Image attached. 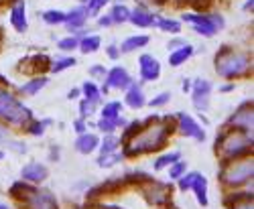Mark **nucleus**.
Segmentation results:
<instances>
[{
    "label": "nucleus",
    "instance_id": "obj_43",
    "mask_svg": "<svg viewBox=\"0 0 254 209\" xmlns=\"http://www.w3.org/2000/svg\"><path fill=\"white\" fill-rule=\"evenodd\" d=\"M197 173H189V175H181L177 181H179V189L181 191H189L191 189V185H193V179H195Z\"/></svg>",
    "mask_w": 254,
    "mask_h": 209
},
{
    "label": "nucleus",
    "instance_id": "obj_35",
    "mask_svg": "<svg viewBox=\"0 0 254 209\" xmlns=\"http://www.w3.org/2000/svg\"><path fill=\"white\" fill-rule=\"evenodd\" d=\"M73 65H75V59H73V57H63V59H57L55 63H51V69H49V71H53V73H61V71H65V69L73 67Z\"/></svg>",
    "mask_w": 254,
    "mask_h": 209
},
{
    "label": "nucleus",
    "instance_id": "obj_13",
    "mask_svg": "<svg viewBox=\"0 0 254 209\" xmlns=\"http://www.w3.org/2000/svg\"><path fill=\"white\" fill-rule=\"evenodd\" d=\"M20 177L23 181L31 183V185H41L47 177H49V171L45 164H39V162H29L23 166V171H20Z\"/></svg>",
    "mask_w": 254,
    "mask_h": 209
},
{
    "label": "nucleus",
    "instance_id": "obj_56",
    "mask_svg": "<svg viewBox=\"0 0 254 209\" xmlns=\"http://www.w3.org/2000/svg\"><path fill=\"white\" fill-rule=\"evenodd\" d=\"M77 96H79V90H71V92H69V96H67V98H69V100H71V98H77Z\"/></svg>",
    "mask_w": 254,
    "mask_h": 209
},
{
    "label": "nucleus",
    "instance_id": "obj_5",
    "mask_svg": "<svg viewBox=\"0 0 254 209\" xmlns=\"http://www.w3.org/2000/svg\"><path fill=\"white\" fill-rule=\"evenodd\" d=\"M254 175V162L252 157L250 158H236L224 162V169L220 171V181L230 187V189H238V187H244L248 181H252Z\"/></svg>",
    "mask_w": 254,
    "mask_h": 209
},
{
    "label": "nucleus",
    "instance_id": "obj_27",
    "mask_svg": "<svg viewBox=\"0 0 254 209\" xmlns=\"http://www.w3.org/2000/svg\"><path fill=\"white\" fill-rule=\"evenodd\" d=\"M100 146V155H112V153H118L120 149V138H116L114 134H106L102 144Z\"/></svg>",
    "mask_w": 254,
    "mask_h": 209
},
{
    "label": "nucleus",
    "instance_id": "obj_16",
    "mask_svg": "<svg viewBox=\"0 0 254 209\" xmlns=\"http://www.w3.org/2000/svg\"><path fill=\"white\" fill-rule=\"evenodd\" d=\"M98 144H100V138H98L96 134L83 132V134H79V138L75 140V149H77V153H81V155H90V153H94V151L98 149Z\"/></svg>",
    "mask_w": 254,
    "mask_h": 209
},
{
    "label": "nucleus",
    "instance_id": "obj_17",
    "mask_svg": "<svg viewBox=\"0 0 254 209\" xmlns=\"http://www.w3.org/2000/svg\"><path fill=\"white\" fill-rule=\"evenodd\" d=\"M128 92H126V106L132 108V110H140L142 106H146V100H144V94L142 90L136 86V83H130L128 88H126Z\"/></svg>",
    "mask_w": 254,
    "mask_h": 209
},
{
    "label": "nucleus",
    "instance_id": "obj_8",
    "mask_svg": "<svg viewBox=\"0 0 254 209\" xmlns=\"http://www.w3.org/2000/svg\"><path fill=\"white\" fill-rule=\"evenodd\" d=\"M27 209H59V203L55 199V195L47 189H35L29 199L25 201Z\"/></svg>",
    "mask_w": 254,
    "mask_h": 209
},
{
    "label": "nucleus",
    "instance_id": "obj_39",
    "mask_svg": "<svg viewBox=\"0 0 254 209\" xmlns=\"http://www.w3.org/2000/svg\"><path fill=\"white\" fill-rule=\"evenodd\" d=\"M140 128H142V122H136V120H134V122H130L128 126L124 128V134H122V138H120V144L128 142V140H130V138H132V136H134V134H136Z\"/></svg>",
    "mask_w": 254,
    "mask_h": 209
},
{
    "label": "nucleus",
    "instance_id": "obj_3",
    "mask_svg": "<svg viewBox=\"0 0 254 209\" xmlns=\"http://www.w3.org/2000/svg\"><path fill=\"white\" fill-rule=\"evenodd\" d=\"M250 65H252V61L246 53L234 51L230 47H222L216 55V71L218 75L226 79H236V77L246 75L250 71Z\"/></svg>",
    "mask_w": 254,
    "mask_h": 209
},
{
    "label": "nucleus",
    "instance_id": "obj_30",
    "mask_svg": "<svg viewBox=\"0 0 254 209\" xmlns=\"http://www.w3.org/2000/svg\"><path fill=\"white\" fill-rule=\"evenodd\" d=\"M128 16H130V10L126 8L124 4H116V6L112 8V12H110L112 25H122V23H126V20H128Z\"/></svg>",
    "mask_w": 254,
    "mask_h": 209
},
{
    "label": "nucleus",
    "instance_id": "obj_20",
    "mask_svg": "<svg viewBox=\"0 0 254 209\" xmlns=\"http://www.w3.org/2000/svg\"><path fill=\"white\" fill-rule=\"evenodd\" d=\"M193 53H195L193 47L185 43V45H181V47H177V49L171 51V55H169V65H171V67H179V65H183Z\"/></svg>",
    "mask_w": 254,
    "mask_h": 209
},
{
    "label": "nucleus",
    "instance_id": "obj_31",
    "mask_svg": "<svg viewBox=\"0 0 254 209\" xmlns=\"http://www.w3.org/2000/svg\"><path fill=\"white\" fill-rule=\"evenodd\" d=\"M65 18H67V14L61 12V10H47V12H43V20L47 25H65Z\"/></svg>",
    "mask_w": 254,
    "mask_h": 209
},
{
    "label": "nucleus",
    "instance_id": "obj_7",
    "mask_svg": "<svg viewBox=\"0 0 254 209\" xmlns=\"http://www.w3.org/2000/svg\"><path fill=\"white\" fill-rule=\"evenodd\" d=\"M228 126L234 130H242L252 134V126H254V110H252V102H246L242 106L230 116Z\"/></svg>",
    "mask_w": 254,
    "mask_h": 209
},
{
    "label": "nucleus",
    "instance_id": "obj_12",
    "mask_svg": "<svg viewBox=\"0 0 254 209\" xmlns=\"http://www.w3.org/2000/svg\"><path fill=\"white\" fill-rule=\"evenodd\" d=\"M130 83H132V79L124 67H112L106 73V88L108 90H126Z\"/></svg>",
    "mask_w": 254,
    "mask_h": 209
},
{
    "label": "nucleus",
    "instance_id": "obj_53",
    "mask_svg": "<svg viewBox=\"0 0 254 209\" xmlns=\"http://www.w3.org/2000/svg\"><path fill=\"white\" fill-rule=\"evenodd\" d=\"M98 25H100V27H110V25H112V18H110V16H102V18L98 20Z\"/></svg>",
    "mask_w": 254,
    "mask_h": 209
},
{
    "label": "nucleus",
    "instance_id": "obj_6",
    "mask_svg": "<svg viewBox=\"0 0 254 209\" xmlns=\"http://www.w3.org/2000/svg\"><path fill=\"white\" fill-rule=\"evenodd\" d=\"M142 189V195L149 199V203L161 207V205H167L169 201H171V195H173V187L167 185V183H159L155 179H151L149 183L140 185Z\"/></svg>",
    "mask_w": 254,
    "mask_h": 209
},
{
    "label": "nucleus",
    "instance_id": "obj_22",
    "mask_svg": "<svg viewBox=\"0 0 254 209\" xmlns=\"http://www.w3.org/2000/svg\"><path fill=\"white\" fill-rule=\"evenodd\" d=\"M128 20H130L134 27H142V29H146V27H155V16H153L151 12H146L144 8H136V10H132L130 16H128Z\"/></svg>",
    "mask_w": 254,
    "mask_h": 209
},
{
    "label": "nucleus",
    "instance_id": "obj_37",
    "mask_svg": "<svg viewBox=\"0 0 254 209\" xmlns=\"http://www.w3.org/2000/svg\"><path fill=\"white\" fill-rule=\"evenodd\" d=\"M122 158H124V157H122V155H118V153H112V155H100V158H98V164L102 166V169H108V166H114V164H118Z\"/></svg>",
    "mask_w": 254,
    "mask_h": 209
},
{
    "label": "nucleus",
    "instance_id": "obj_47",
    "mask_svg": "<svg viewBox=\"0 0 254 209\" xmlns=\"http://www.w3.org/2000/svg\"><path fill=\"white\" fill-rule=\"evenodd\" d=\"M209 20H211V25L216 27V31L224 29V18H222L220 14H209Z\"/></svg>",
    "mask_w": 254,
    "mask_h": 209
},
{
    "label": "nucleus",
    "instance_id": "obj_25",
    "mask_svg": "<svg viewBox=\"0 0 254 209\" xmlns=\"http://www.w3.org/2000/svg\"><path fill=\"white\" fill-rule=\"evenodd\" d=\"M27 65H33L31 71H37V73H43V71H49L51 69V59L47 55H33V57H27L25 59Z\"/></svg>",
    "mask_w": 254,
    "mask_h": 209
},
{
    "label": "nucleus",
    "instance_id": "obj_50",
    "mask_svg": "<svg viewBox=\"0 0 254 209\" xmlns=\"http://www.w3.org/2000/svg\"><path fill=\"white\" fill-rule=\"evenodd\" d=\"M108 57H110V59H118V57H120V49H118L116 45H110V47H108Z\"/></svg>",
    "mask_w": 254,
    "mask_h": 209
},
{
    "label": "nucleus",
    "instance_id": "obj_38",
    "mask_svg": "<svg viewBox=\"0 0 254 209\" xmlns=\"http://www.w3.org/2000/svg\"><path fill=\"white\" fill-rule=\"evenodd\" d=\"M96 106H98V102H92V100H81V104H79V114H81V120L90 118V116L96 112Z\"/></svg>",
    "mask_w": 254,
    "mask_h": 209
},
{
    "label": "nucleus",
    "instance_id": "obj_45",
    "mask_svg": "<svg viewBox=\"0 0 254 209\" xmlns=\"http://www.w3.org/2000/svg\"><path fill=\"white\" fill-rule=\"evenodd\" d=\"M118 126L112 122V120H106V118H100V122H98V130L100 132H106V134H112L114 130H116Z\"/></svg>",
    "mask_w": 254,
    "mask_h": 209
},
{
    "label": "nucleus",
    "instance_id": "obj_51",
    "mask_svg": "<svg viewBox=\"0 0 254 209\" xmlns=\"http://www.w3.org/2000/svg\"><path fill=\"white\" fill-rule=\"evenodd\" d=\"M181 45H185V41L175 39V41H171V43H169V51H173V49H177V47H181Z\"/></svg>",
    "mask_w": 254,
    "mask_h": 209
},
{
    "label": "nucleus",
    "instance_id": "obj_54",
    "mask_svg": "<svg viewBox=\"0 0 254 209\" xmlns=\"http://www.w3.org/2000/svg\"><path fill=\"white\" fill-rule=\"evenodd\" d=\"M86 209H122L118 205H98V207H86Z\"/></svg>",
    "mask_w": 254,
    "mask_h": 209
},
{
    "label": "nucleus",
    "instance_id": "obj_1",
    "mask_svg": "<svg viewBox=\"0 0 254 209\" xmlns=\"http://www.w3.org/2000/svg\"><path fill=\"white\" fill-rule=\"evenodd\" d=\"M177 130V120L173 118H159L151 116L142 122V128L128 140L124 142L122 157H140L146 153H157L167 146V140Z\"/></svg>",
    "mask_w": 254,
    "mask_h": 209
},
{
    "label": "nucleus",
    "instance_id": "obj_21",
    "mask_svg": "<svg viewBox=\"0 0 254 209\" xmlns=\"http://www.w3.org/2000/svg\"><path fill=\"white\" fill-rule=\"evenodd\" d=\"M120 112H122V104L120 102H108L102 108V118L112 120L116 126H124V118L120 116Z\"/></svg>",
    "mask_w": 254,
    "mask_h": 209
},
{
    "label": "nucleus",
    "instance_id": "obj_10",
    "mask_svg": "<svg viewBox=\"0 0 254 209\" xmlns=\"http://www.w3.org/2000/svg\"><path fill=\"white\" fill-rule=\"evenodd\" d=\"M183 20L191 25L195 33H199L203 37H214L216 35V27L211 25L209 14H191V12H185L183 14Z\"/></svg>",
    "mask_w": 254,
    "mask_h": 209
},
{
    "label": "nucleus",
    "instance_id": "obj_28",
    "mask_svg": "<svg viewBox=\"0 0 254 209\" xmlns=\"http://www.w3.org/2000/svg\"><path fill=\"white\" fill-rule=\"evenodd\" d=\"M100 37L98 35H86L83 39H79V49L81 53H96L100 49Z\"/></svg>",
    "mask_w": 254,
    "mask_h": 209
},
{
    "label": "nucleus",
    "instance_id": "obj_4",
    "mask_svg": "<svg viewBox=\"0 0 254 209\" xmlns=\"http://www.w3.org/2000/svg\"><path fill=\"white\" fill-rule=\"evenodd\" d=\"M0 120L10 126L25 128V124L33 120V112L20 100H16L10 92L0 88Z\"/></svg>",
    "mask_w": 254,
    "mask_h": 209
},
{
    "label": "nucleus",
    "instance_id": "obj_48",
    "mask_svg": "<svg viewBox=\"0 0 254 209\" xmlns=\"http://www.w3.org/2000/svg\"><path fill=\"white\" fill-rule=\"evenodd\" d=\"M90 73H92L94 77H104V75H106V69H104L102 65H92V67H90Z\"/></svg>",
    "mask_w": 254,
    "mask_h": 209
},
{
    "label": "nucleus",
    "instance_id": "obj_32",
    "mask_svg": "<svg viewBox=\"0 0 254 209\" xmlns=\"http://www.w3.org/2000/svg\"><path fill=\"white\" fill-rule=\"evenodd\" d=\"M175 160H179V153H177V151H175V153H167V155L159 157V158L155 160V171H163L165 166H171Z\"/></svg>",
    "mask_w": 254,
    "mask_h": 209
},
{
    "label": "nucleus",
    "instance_id": "obj_26",
    "mask_svg": "<svg viewBox=\"0 0 254 209\" xmlns=\"http://www.w3.org/2000/svg\"><path fill=\"white\" fill-rule=\"evenodd\" d=\"M45 86H47V77H45V75H39V77L31 79L29 83H25V86L20 88V94H25V96H35V94H39L41 90H43Z\"/></svg>",
    "mask_w": 254,
    "mask_h": 209
},
{
    "label": "nucleus",
    "instance_id": "obj_59",
    "mask_svg": "<svg viewBox=\"0 0 254 209\" xmlns=\"http://www.w3.org/2000/svg\"><path fill=\"white\" fill-rule=\"evenodd\" d=\"M153 2H155V4H167L169 0H153Z\"/></svg>",
    "mask_w": 254,
    "mask_h": 209
},
{
    "label": "nucleus",
    "instance_id": "obj_2",
    "mask_svg": "<svg viewBox=\"0 0 254 209\" xmlns=\"http://www.w3.org/2000/svg\"><path fill=\"white\" fill-rule=\"evenodd\" d=\"M216 153L222 155V162L244 158L252 153V134L242 130H224L216 138Z\"/></svg>",
    "mask_w": 254,
    "mask_h": 209
},
{
    "label": "nucleus",
    "instance_id": "obj_36",
    "mask_svg": "<svg viewBox=\"0 0 254 209\" xmlns=\"http://www.w3.org/2000/svg\"><path fill=\"white\" fill-rule=\"evenodd\" d=\"M45 124H49V122H39V120H29L27 124H25V130L29 132V134H33V136H43V132H45Z\"/></svg>",
    "mask_w": 254,
    "mask_h": 209
},
{
    "label": "nucleus",
    "instance_id": "obj_44",
    "mask_svg": "<svg viewBox=\"0 0 254 209\" xmlns=\"http://www.w3.org/2000/svg\"><path fill=\"white\" fill-rule=\"evenodd\" d=\"M88 6V14H98L106 4H108V0H88V2H86Z\"/></svg>",
    "mask_w": 254,
    "mask_h": 209
},
{
    "label": "nucleus",
    "instance_id": "obj_58",
    "mask_svg": "<svg viewBox=\"0 0 254 209\" xmlns=\"http://www.w3.org/2000/svg\"><path fill=\"white\" fill-rule=\"evenodd\" d=\"M244 8H246V10H252V0H248V2L244 4Z\"/></svg>",
    "mask_w": 254,
    "mask_h": 209
},
{
    "label": "nucleus",
    "instance_id": "obj_24",
    "mask_svg": "<svg viewBox=\"0 0 254 209\" xmlns=\"http://www.w3.org/2000/svg\"><path fill=\"white\" fill-rule=\"evenodd\" d=\"M144 45H149V37L146 35H134V37H128L120 45V53H132V51H136Z\"/></svg>",
    "mask_w": 254,
    "mask_h": 209
},
{
    "label": "nucleus",
    "instance_id": "obj_19",
    "mask_svg": "<svg viewBox=\"0 0 254 209\" xmlns=\"http://www.w3.org/2000/svg\"><path fill=\"white\" fill-rule=\"evenodd\" d=\"M86 20H88V8L86 6H77L73 8L71 12H67V18H65V25L75 31V29H81L83 25H86Z\"/></svg>",
    "mask_w": 254,
    "mask_h": 209
},
{
    "label": "nucleus",
    "instance_id": "obj_41",
    "mask_svg": "<svg viewBox=\"0 0 254 209\" xmlns=\"http://www.w3.org/2000/svg\"><path fill=\"white\" fill-rule=\"evenodd\" d=\"M75 47H79V39L77 37H67V39H61L59 41V49L61 51H73Z\"/></svg>",
    "mask_w": 254,
    "mask_h": 209
},
{
    "label": "nucleus",
    "instance_id": "obj_46",
    "mask_svg": "<svg viewBox=\"0 0 254 209\" xmlns=\"http://www.w3.org/2000/svg\"><path fill=\"white\" fill-rule=\"evenodd\" d=\"M230 207H232V209H254L252 199H242V201H236V203H232Z\"/></svg>",
    "mask_w": 254,
    "mask_h": 209
},
{
    "label": "nucleus",
    "instance_id": "obj_62",
    "mask_svg": "<svg viewBox=\"0 0 254 209\" xmlns=\"http://www.w3.org/2000/svg\"><path fill=\"white\" fill-rule=\"evenodd\" d=\"M79 2H88V0H79Z\"/></svg>",
    "mask_w": 254,
    "mask_h": 209
},
{
    "label": "nucleus",
    "instance_id": "obj_57",
    "mask_svg": "<svg viewBox=\"0 0 254 209\" xmlns=\"http://www.w3.org/2000/svg\"><path fill=\"white\" fill-rule=\"evenodd\" d=\"M232 90H234V83H230V86H224L222 88V92H232Z\"/></svg>",
    "mask_w": 254,
    "mask_h": 209
},
{
    "label": "nucleus",
    "instance_id": "obj_55",
    "mask_svg": "<svg viewBox=\"0 0 254 209\" xmlns=\"http://www.w3.org/2000/svg\"><path fill=\"white\" fill-rule=\"evenodd\" d=\"M183 92H191V81H189V79L183 81Z\"/></svg>",
    "mask_w": 254,
    "mask_h": 209
},
{
    "label": "nucleus",
    "instance_id": "obj_52",
    "mask_svg": "<svg viewBox=\"0 0 254 209\" xmlns=\"http://www.w3.org/2000/svg\"><path fill=\"white\" fill-rule=\"evenodd\" d=\"M10 136H8V130L2 126V124H0V142H6Z\"/></svg>",
    "mask_w": 254,
    "mask_h": 209
},
{
    "label": "nucleus",
    "instance_id": "obj_49",
    "mask_svg": "<svg viewBox=\"0 0 254 209\" xmlns=\"http://www.w3.org/2000/svg\"><path fill=\"white\" fill-rule=\"evenodd\" d=\"M73 128H75V132H77V134H83V132H88V128H86V124H83V120H81V118L73 122Z\"/></svg>",
    "mask_w": 254,
    "mask_h": 209
},
{
    "label": "nucleus",
    "instance_id": "obj_23",
    "mask_svg": "<svg viewBox=\"0 0 254 209\" xmlns=\"http://www.w3.org/2000/svg\"><path fill=\"white\" fill-rule=\"evenodd\" d=\"M191 189H193V193H195V197H197V203L205 207V205H207V179L197 173L195 179H193Z\"/></svg>",
    "mask_w": 254,
    "mask_h": 209
},
{
    "label": "nucleus",
    "instance_id": "obj_42",
    "mask_svg": "<svg viewBox=\"0 0 254 209\" xmlns=\"http://www.w3.org/2000/svg\"><path fill=\"white\" fill-rule=\"evenodd\" d=\"M169 100H171V94H169V92H163V94L155 96L151 102H146V104H149L151 108H161V106H165V104H167Z\"/></svg>",
    "mask_w": 254,
    "mask_h": 209
},
{
    "label": "nucleus",
    "instance_id": "obj_15",
    "mask_svg": "<svg viewBox=\"0 0 254 209\" xmlns=\"http://www.w3.org/2000/svg\"><path fill=\"white\" fill-rule=\"evenodd\" d=\"M10 25L14 27L16 33H25L27 31V6L23 0H14V4L10 8Z\"/></svg>",
    "mask_w": 254,
    "mask_h": 209
},
{
    "label": "nucleus",
    "instance_id": "obj_40",
    "mask_svg": "<svg viewBox=\"0 0 254 209\" xmlns=\"http://www.w3.org/2000/svg\"><path fill=\"white\" fill-rule=\"evenodd\" d=\"M185 171H187V162L175 160V162L171 164V169H169V177H171L173 181H177L181 175H185Z\"/></svg>",
    "mask_w": 254,
    "mask_h": 209
},
{
    "label": "nucleus",
    "instance_id": "obj_33",
    "mask_svg": "<svg viewBox=\"0 0 254 209\" xmlns=\"http://www.w3.org/2000/svg\"><path fill=\"white\" fill-rule=\"evenodd\" d=\"M151 179H153L151 175H146V173H142V171H130L122 181H124V183H132V185H144V183H149Z\"/></svg>",
    "mask_w": 254,
    "mask_h": 209
},
{
    "label": "nucleus",
    "instance_id": "obj_61",
    "mask_svg": "<svg viewBox=\"0 0 254 209\" xmlns=\"http://www.w3.org/2000/svg\"><path fill=\"white\" fill-rule=\"evenodd\" d=\"M4 2H6V0H0V4H4Z\"/></svg>",
    "mask_w": 254,
    "mask_h": 209
},
{
    "label": "nucleus",
    "instance_id": "obj_11",
    "mask_svg": "<svg viewBox=\"0 0 254 209\" xmlns=\"http://www.w3.org/2000/svg\"><path fill=\"white\" fill-rule=\"evenodd\" d=\"M209 92H211V83L207 79H197L191 88V96H193V106L199 112H205L209 106Z\"/></svg>",
    "mask_w": 254,
    "mask_h": 209
},
{
    "label": "nucleus",
    "instance_id": "obj_29",
    "mask_svg": "<svg viewBox=\"0 0 254 209\" xmlns=\"http://www.w3.org/2000/svg\"><path fill=\"white\" fill-rule=\"evenodd\" d=\"M155 25H159L163 31H167V33H173V35H177V33L181 31V23H177V20H173V18L155 16Z\"/></svg>",
    "mask_w": 254,
    "mask_h": 209
},
{
    "label": "nucleus",
    "instance_id": "obj_34",
    "mask_svg": "<svg viewBox=\"0 0 254 209\" xmlns=\"http://www.w3.org/2000/svg\"><path fill=\"white\" fill-rule=\"evenodd\" d=\"M81 94L86 96V100H92V102H100V96H102V92L96 88V83H92V81H86L81 86Z\"/></svg>",
    "mask_w": 254,
    "mask_h": 209
},
{
    "label": "nucleus",
    "instance_id": "obj_18",
    "mask_svg": "<svg viewBox=\"0 0 254 209\" xmlns=\"http://www.w3.org/2000/svg\"><path fill=\"white\" fill-rule=\"evenodd\" d=\"M37 189L35 185H31V183H27V181H16L10 189H8V195L12 197V199H16V201H27L29 199V195L33 193Z\"/></svg>",
    "mask_w": 254,
    "mask_h": 209
},
{
    "label": "nucleus",
    "instance_id": "obj_63",
    "mask_svg": "<svg viewBox=\"0 0 254 209\" xmlns=\"http://www.w3.org/2000/svg\"><path fill=\"white\" fill-rule=\"evenodd\" d=\"M2 157H4V155H2V153H0V158H2Z\"/></svg>",
    "mask_w": 254,
    "mask_h": 209
},
{
    "label": "nucleus",
    "instance_id": "obj_14",
    "mask_svg": "<svg viewBox=\"0 0 254 209\" xmlns=\"http://www.w3.org/2000/svg\"><path fill=\"white\" fill-rule=\"evenodd\" d=\"M138 65H140V77L144 81H157L161 77V63L153 55H142L138 59Z\"/></svg>",
    "mask_w": 254,
    "mask_h": 209
},
{
    "label": "nucleus",
    "instance_id": "obj_9",
    "mask_svg": "<svg viewBox=\"0 0 254 209\" xmlns=\"http://www.w3.org/2000/svg\"><path fill=\"white\" fill-rule=\"evenodd\" d=\"M177 130H179L181 134L189 136V138L199 140V142L205 140V130L199 126V124H197L191 116L185 114V112H179V114H177Z\"/></svg>",
    "mask_w": 254,
    "mask_h": 209
},
{
    "label": "nucleus",
    "instance_id": "obj_60",
    "mask_svg": "<svg viewBox=\"0 0 254 209\" xmlns=\"http://www.w3.org/2000/svg\"><path fill=\"white\" fill-rule=\"evenodd\" d=\"M0 209H10V207H8L6 203H0Z\"/></svg>",
    "mask_w": 254,
    "mask_h": 209
}]
</instances>
